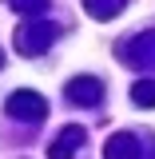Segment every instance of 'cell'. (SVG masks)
<instances>
[{
  "label": "cell",
  "instance_id": "cell-1",
  "mask_svg": "<svg viewBox=\"0 0 155 159\" xmlns=\"http://www.w3.org/2000/svg\"><path fill=\"white\" fill-rule=\"evenodd\" d=\"M52 40H56V24L44 20V16H28V20L16 28V48H20V56H40Z\"/></svg>",
  "mask_w": 155,
  "mask_h": 159
},
{
  "label": "cell",
  "instance_id": "cell-2",
  "mask_svg": "<svg viewBox=\"0 0 155 159\" xmlns=\"http://www.w3.org/2000/svg\"><path fill=\"white\" fill-rule=\"evenodd\" d=\"M4 111L20 123H40V119L48 116V99L40 96V92H12L8 103H4Z\"/></svg>",
  "mask_w": 155,
  "mask_h": 159
},
{
  "label": "cell",
  "instance_id": "cell-3",
  "mask_svg": "<svg viewBox=\"0 0 155 159\" xmlns=\"http://www.w3.org/2000/svg\"><path fill=\"white\" fill-rule=\"evenodd\" d=\"M119 60L123 64H131V68H151L155 64V32H143V36H135L131 44H119Z\"/></svg>",
  "mask_w": 155,
  "mask_h": 159
},
{
  "label": "cell",
  "instance_id": "cell-4",
  "mask_svg": "<svg viewBox=\"0 0 155 159\" xmlns=\"http://www.w3.org/2000/svg\"><path fill=\"white\" fill-rule=\"evenodd\" d=\"M84 139H88V131H84L80 123H72V127H64V131L56 135V143L48 147V159H72V155H76V147L84 143Z\"/></svg>",
  "mask_w": 155,
  "mask_h": 159
},
{
  "label": "cell",
  "instance_id": "cell-5",
  "mask_svg": "<svg viewBox=\"0 0 155 159\" xmlns=\"http://www.w3.org/2000/svg\"><path fill=\"white\" fill-rule=\"evenodd\" d=\"M68 99L72 103H99L103 99V88H99V80H92V76H76L72 84H68Z\"/></svg>",
  "mask_w": 155,
  "mask_h": 159
},
{
  "label": "cell",
  "instance_id": "cell-6",
  "mask_svg": "<svg viewBox=\"0 0 155 159\" xmlns=\"http://www.w3.org/2000/svg\"><path fill=\"white\" fill-rule=\"evenodd\" d=\"M103 159H139V143L135 135H112L103 147Z\"/></svg>",
  "mask_w": 155,
  "mask_h": 159
},
{
  "label": "cell",
  "instance_id": "cell-7",
  "mask_svg": "<svg viewBox=\"0 0 155 159\" xmlns=\"http://www.w3.org/2000/svg\"><path fill=\"white\" fill-rule=\"evenodd\" d=\"M84 8H88L96 20H112L119 8H123V0H84Z\"/></svg>",
  "mask_w": 155,
  "mask_h": 159
},
{
  "label": "cell",
  "instance_id": "cell-8",
  "mask_svg": "<svg viewBox=\"0 0 155 159\" xmlns=\"http://www.w3.org/2000/svg\"><path fill=\"white\" fill-rule=\"evenodd\" d=\"M131 99H135L139 107H155V80H135Z\"/></svg>",
  "mask_w": 155,
  "mask_h": 159
},
{
  "label": "cell",
  "instance_id": "cell-9",
  "mask_svg": "<svg viewBox=\"0 0 155 159\" xmlns=\"http://www.w3.org/2000/svg\"><path fill=\"white\" fill-rule=\"evenodd\" d=\"M8 4L24 16H44V8H48V0H8Z\"/></svg>",
  "mask_w": 155,
  "mask_h": 159
},
{
  "label": "cell",
  "instance_id": "cell-10",
  "mask_svg": "<svg viewBox=\"0 0 155 159\" xmlns=\"http://www.w3.org/2000/svg\"><path fill=\"white\" fill-rule=\"evenodd\" d=\"M0 64H4V56H0Z\"/></svg>",
  "mask_w": 155,
  "mask_h": 159
}]
</instances>
